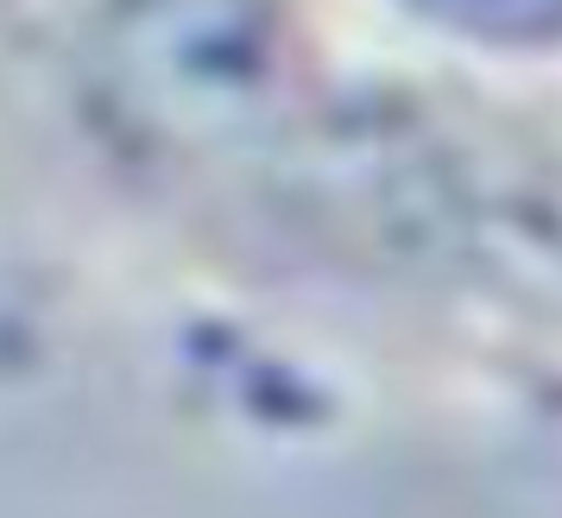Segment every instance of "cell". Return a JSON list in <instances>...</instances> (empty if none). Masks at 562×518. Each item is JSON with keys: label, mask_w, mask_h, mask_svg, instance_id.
Masks as SVG:
<instances>
[{"label": "cell", "mask_w": 562, "mask_h": 518, "mask_svg": "<svg viewBox=\"0 0 562 518\" xmlns=\"http://www.w3.org/2000/svg\"><path fill=\"white\" fill-rule=\"evenodd\" d=\"M102 82L158 139H240L284 82L279 0H108Z\"/></svg>", "instance_id": "1"}, {"label": "cell", "mask_w": 562, "mask_h": 518, "mask_svg": "<svg viewBox=\"0 0 562 518\" xmlns=\"http://www.w3.org/2000/svg\"><path fill=\"white\" fill-rule=\"evenodd\" d=\"M411 20L486 45V52H550L562 45V0H398Z\"/></svg>", "instance_id": "2"}]
</instances>
